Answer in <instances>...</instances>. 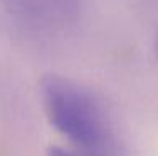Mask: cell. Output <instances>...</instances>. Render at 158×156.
Wrapping results in <instances>:
<instances>
[{
    "instance_id": "cell-4",
    "label": "cell",
    "mask_w": 158,
    "mask_h": 156,
    "mask_svg": "<svg viewBox=\"0 0 158 156\" xmlns=\"http://www.w3.org/2000/svg\"><path fill=\"white\" fill-rule=\"evenodd\" d=\"M155 52H156V59H158V35H156V40H155Z\"/></svg>"
},
{
    "instance_id": "cell-1",
    "label": "cell",
    "mask_w": 158,
    "mask_h": 156,
    "mask_svg": "<svg viewBox=\"0 0 158 156\" xmlns=\"http://www.w3.org/2000/svg\"><path fill=\"white\" fill-rule=\"evenodd\" d=\"M44 114L71 150L86 156H119V139L98 96L77 81L49 74L40 81Z\"/></svg>"
},
{
    "instance_id": "cell-3",
    "label": "cell",
    "mask_w": 158,
    "mask_h": 156,
    "mask_svg": "<svg viewBox=\"0 0 158 156\" xmlns=\"http://www.w3.org/2000/svg\"><path fill=\"white\" fill-rule=\"evenodd\" d=\"M46 156H86V154L77 153V151L71 150L67 146H49Z\"/></svg>"
},
{
    "instance_id": "cell-2",
    "label": "cell",
    "mask_w": 158,
    "mask_h": 156,
    "mask_svg": "<svg viewBox=\"0 0 158 156\" xmlns=\"http://www.w3.org/2000/svg\"><path fill=\"white\" fill-rule=\"evenodd\" d=\"M9 17L37 35H62L77 24L81 0H0Z\"/></svg>"
}]
</instances>
